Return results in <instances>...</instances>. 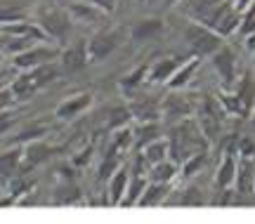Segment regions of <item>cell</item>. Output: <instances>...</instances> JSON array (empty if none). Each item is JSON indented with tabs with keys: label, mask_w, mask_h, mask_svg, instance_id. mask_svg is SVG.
I'll use <instances>...</instances> for the list:
<instances>
[{
	"label": "cell",
	"mask_w": 255,
	"mask_h": 224,
	"mask_svg": "<svg viewBox=\"0 0 255 224\" xmlns=\"http://www.w3.org/2000/svg\"><path fill=\"white\" fill-rule=\"evenodd\" d=\"M241 14H244V12H241L232 0H225L222 5H218L208 17L203 19V24L210 26L215 33H220L222 38H227V36H232V33H239V26H241Z\"/></svg>",
	"instance_id": "cell-3"
},
{
	"label": "cell",
	"mask_w": 255,
	"mask_h": 224,
	"mask_svg": "<svg viewBox=\"0 0 255 224\" xmlns=\"http://www.w3.org/2000/svg\"><path fill=\"white\" fill-rule=\"evenodd\" d=\"M47 132V125H43V123H31V125H26L21 132H19V137H14L12 142L17 144H28L33 142V139H43V134Z\"/></svg>",
	"instance_id": "cell-31"
},
{
	"label": "cell",
	"mask_w": 255,
	"mask_h": 224,
	"mask_svg": "<svg viewBox=\"0 0 255 224\" xmlns=\"http://www.w3.org/2000/svg\"><path fill=\"white\" fill-rule=\"evenodd\" d=\"M66 12H69V17L73 21H83V24H100L102 19H104V14H109V12H104L102 7L92 5L88 0L85 2H71L66 7Z\"/></svg>",
	"instance_id": "cell-18"
},
{
	"label": "cell",
	"mask_w": 255,
	"mask_h": 224,
	"mask_svg": "<svg viewBox=\"0 0 255 224\" xmlns=\"http://www.w3.org/2000/svg\"><path fill=\"white\" fill-rule=\"evenodd\" d=\"M146 184H149V179L144 177V172H135V175H130L126 196H123V201H121V206H137V203H139V198H142V194H144Z\"/></svg>",
	"instance_id": "cell-26"
},
{
	"label": "cell",
	"mask_w": 255,
	"mask_h": 224,
	"mask_svg": "<svg viewBox=\"0 0 255 224\" xmlns=\"http://www.w3.org/2000/svg\"><path fill=\"white\" fill-rule=\"evenodd\" d=\"M71 21L73 19L69 17V12H66V9L50 7V9H45V12L40 14L38 26L43 28L45 38L57 40V43H64L66 38L71 36Z\"/></svg>",
	"instance_id": "cell-5"
},
{
	"label": "cell",
	"mask_w": 255,
	"mask_h": 224,
	"mask_svg": "<svg viewBox=\"0 0 255 224\" xmlns=\"http://www.w3.org/2000/svg\"><path fill=\"white\" fill-rule=\"evenodd\" d=\"M234 191H237L239 196H253L255 194V158H244V156H239Z\"/></svg>",
	"instance_id": "cell-14"
},
{
	"label": "cell",
	"mask_w": 255,
	"mask_h": 224,
	"mask_svg": "<svg viewBox=\"0 0 255 224\" xmlns=\"http://www.w3.org/2000/svg\"><path fill=\"white\" fill-rule=\"evenodd\" d=\"M90 64L88 59V43H71L59 52V66L62 71H81Z\"/></svg>",
	"instance_id": "cell-13"
},
{
	"label": "cell",
	"mask_w": 255,
	"mask_h": 224,
	"mask_svg": "<svg viewBox=\"0 0 255 224\" xmlns=\"http://www.w3.org/2000/svg\"><path fill=\"white\" fill-rule=\"evenodd\" d=\"M128 179H130V170L128 168H119L109 177V203L111 206H121V201L126 196Z\"/></svg>",
	"instance_id": "cell-24"
},
{
	"label": "cell",
	"mask_w": 255,
	"mask_h": 224,
	"mask_svg": "<svg viewBox=\"0 0 255 224\" xmlns=\"http://www.w3.org/2000/svg\"><path fill=\"white\" fill-rule=\"evenodd\" d=\"M88 2L97 5V7H102L104 12H114V9H116V2H119V0H88Z\"/></svg>",
	"instance_id": "cell-38"
},
{
	"label": "cell",
	"mask_w": 255,
	"mask_h": 224,
	"mask_svg": "<svg viewBox=\"0 0 255 224\" xmlns=\"http://www.w3.org/2000/svg\"><path fill=\"white\" fill-rule=\"evenodd\" d=\"M182 38L191 47V52L199 54V57H210L215 50H220L225 45V38L220 33H215L210 26H206L203 21H196V19H191V21L184 24Z\"/></svg>",
	"instance_id": "cell-2"
},
{
	"label": "cell",
	"mask_w": 255,
	"mask_h": 224,
	"mask_svg": "<svg viewBox=\"0 0 255 224\" xmlns=\"http://www.w3.org/2000/svg\"><path fill=\"white\" fill-rule=\"evenodd\" d=\"M206 161H208V151L194 153L191 158H187V161L180 165V170H182V177H194L196 172H201V168L206 165Z\"/></svg>",
	"instance_id": "cell-32"
},
{
	"label": "cell",
	"mask_w": 255,
	"mask_h": 224,
	"mask_svg": "<svg viewBox=\"0 0 255 224\" xmlns=\"http://www.w3.org/2000/svg\"><path fill=\"white\" fill-rule=\"evenodd\" d=\"M201 59H203V57H199V54H191L189 59H184V62L177 66V71L170 76V81L165 83V85H168V90H182V88H187V85H189V81L196 76V71H199Z\"/></svg>",
	"instance_id": "cell-15"
},
{
	"label": "cell",
	"mask_w": 255,
	"mask_h": 224,
	"mask_svg": "<svg viewBox=\"0 0 255 224\" xmlns=\"http://www.w3.org/2000/svg\"><path fill=\"white\" fill-rule=\"evenodd\" d=\"M161 137V127L156 120H137L135 130H132V144L139 146V149H144L146 144L156 142Z\"/></svg>",
	"instance_id": "cell-21"
},
{
	"label": "cell",
	"mask_w": 255,
	"mask_h": 224,
	"mask_svg": "<svg viewBox=\"0 0 255 224\" xmlns=\"http://www.w3.org/2000/svg\"><path fill=\"white\" fill-rule=\"evenodd\" d=\"M232 2H234V5H237V7L241 9V12H244V9H246L248 5H251V2H253V0H232Z\"/></svg>",
	"instance_id": "cell-39"
},
{
	"label": "cell",
	"mask_w": 255,
	"mask_h": 224,
	"mask_svg": "<svg viewBox=\"0 0 255 224\" xmlns=\"http://www.w3.org/2000/svg\"><path fill=\"white\" fill-rule=\"evenodd\" d=\"M24 149V158H21V172H28L31 168H36L40 163H45L52 153H57L55 146H50L47 142L43 139H33V142H28L21 146Z\"/></svg>",
	"instance_id": "cell-12"
},
{
	"label": "cell",
	"mask_w": 255,
	"mask_h": 224,
	"mask_svg": "<svg viewBox=\"0 0 255 224\" xmlns=\"http://www.w3.org/2000/svg\"><path fill=\"white\" fill-rule=\"evenodd\" d=\"M165 139H168L170 158H173L177 165H182V163L187 161V158H191L194 153L208 151V139H206V134L201 132L199 123H196L191 116L173 123L170 134H168Z\"/></svg>",
	"instance_id": "cell-1"
},
{
	"label": "cell",
	"mask_w": 255,
	"mask_h": 224,
	"mask_svg": "<svg viewBox=\"0 0 255 224\" xmlns=\"http://www.w3.org/2000/svg\"><path fill=\"white\" fill-rule=\"evenodd\" d=\"M182 12L187 14L189 19H196V21H203V19L208 17L213 9L222 5L225 0H182Z\"/></svg>",
	"instance_id": "cell-22"
},
{
	"label": "cell",
	"mask_w": 255,
	"mask_h": 224,
	"mask_svg": "<svg viewBox=\"0 0 255 224\" xmlns=\"http://www.w3.org/2000/svg\"><path fill=\"white\" fill-rule=\"evenodd\" d=\"M9 90H12V95L17 97V102H28V99L38 92L36 83H33V78H31V73H28V71L19 73L17 78L9 83Z\"/></svg>",
	"instance_id": "cell-27"
},
{
	"label": "cell",
	"mask_w": 255,
	"mask_h": 224,
	"mask_svg": "<svg viewBox=\"0 0 255 224\" xmlns=\"http://www.w3.org/2000/svg\"><path fill=\"white\" fill-rule=\"evenodd\" d=\"M191 111H194V104L180 90H170V95H165L161 99V118L168 123H177L182 118H189Z\"/></svg>",
	"instance_id": "cell-8"
},
{
	"label": "cell",
	"mask_w": 255,
	"mask_h": 224,
	"mask_svg": "<svg viewBox=\"0 0 255 224\" xmlns=\"http://www.w3.org/2000/svg\"><path fill=\"white\" fill-rule=\"evenodd\" d=\"M7 54V47H5V38H0V59Z\"/></svg>",
	"instance_id": "cell-40"
},
{
	"label": "cell",
	"mask_w": 255,
	"mask_h": 224,
	"mask_svg": "<svg viewBox=\"0 0 255 224\" xmlns=\"http://www.w3.org/2000/svg\"><path fill=\"white\" fill-rule=\"evenodd\" d=\"M21 158H24V149H9V151L0 153V177H14L17 172H21Z\"/></svg>",
	"instance_id": "cell-25"
},
{
	"label": "cell",
	"mask_w": 255,
	"mask_h": 224,
	"mask_svg": "<svg viewBox=\"0 0 255 224\" xmlns=\"http://www.w3.org/2000/svg\"><path fill=\"white\" fill-rule=\"evenodd\" d=\"M237 168H239L237 153H225V156H222V161H220V165H218V172H215V184H218V189L234 187Z\"/></svg>",
	"instance_id": "cell-20"
},
{
	"label": "cell",
	"mask_w": 255,
	"mask_h": 224,
	"mask_svg": "<svg viewBox=\"0 0 255 224\" xmlns=\"http://www.w3.org/2000/svg\"><path fill=\"white\" fill-rule=\"evenodd\" d=\"M165 31V21L161 17H146V19H139L135 26L130 28V40L135 45H146L156 40Z\"/></svg>",
	"instance_id": "cell-11"
},
{
	"label": "cell",
	"mask_w": 255,
	"mask_h": 224,
	"mask_svg": "<svg viewBox=\"0 0 255 224\" xmlns=\"http://www.w3.org/2000/svg\"><path fill=\"white\" fill-rule=\"evenodd\" d=\"M239 33L246 38L251 33H255V0L244 9V14H241V26H239Z\"/></svg>",
	"instance_id": "cell-34"
},
{
	"label": "cell",
	"mask_w": 255,
	"mask_h": 224,
	"mask_svg": "<svg viewBox=\"0 0 255 224\" xmlns=\"http://www.w3.org/2000/svg\"><path fill=\"white\" fill-rule=\"evenodd\" d=\"M19 19H26V12L19 7H9L0 12V24H7V21H19Z\"/></svg>",
	"instance_id": "cell-36"
},
{
	"label": "cell",
	"mask_w": 255,
	"mask_h": 224,
	"mask_svg": "<svg viewBox=\"0 0 255 224\" xmlns=\"http://www.w3.org/2000/svg\"><path fill=\"white\" fill-rule=\"evenodd\" d=\"M90 107H92L90 92H76V95H69V97L55 109V116L59 118V120H73V118H78L81 113H85Z\"/></svg>",
	"instance_id": "cell-10"
},
{
	"label": "cell",
	"mask_w": 255,
	"mask_h": 224,
	"mask_svg": "<svg viewBox=\"0 0 255 224\" xmlns=\"http://www.w3.org/2000/svg\"><path fill=\"white\" fill-rule=\"evenodd\" d=\"M206 203H208V198L201 187H187L180 198V206H206Z\"/></svg>",
	"instance_id": "cell-33"
},
{
	"label": "cell",
	"mask_w": 255,
	"mask_h": 224,
	"mask_svg": "<svg viewBox=\"0 0 255 224\" xmlns=\"http://www.w3.org/2000/svg\"><path fill=\"white\" fill-rule=\"evenodd\" d=\"M17 102V97L12 95V90H9V85L5 88V85H0V111H5V109H12V104Z\"/></svg>",
	"instance_id": "cell-37"
},
{
	"label": "cell",
	"mask_w": 255,
	"mask_h": 224,
	"mask_svg": "<svg viewBox=\"0 0 255 224\" xmlns=\"http://www.w3.org/2000/svg\"><path fill=\"white\" fill-rule=\"evenodd\" d=\"M168 194H170V184L168 182H154V179H149V184H146L144 194H142L137 206H161V203H165Z\"/></svg>",
	"instance_id": "cell-23"
},
{
	"label": "cell",
	"mask_w": 255,
	"mask_h": 224,
	"mask_svg": "<svg viewBox=\"0 0 255 224\" xmlns=\"http://www.w3.org/2000/svg\"><path fill=\"white\" fill-rule=\"evenodd\" d=\"M149 177L154 179V182H173L175 177H177V172H180V165L173 161V158H165V161H158V163H154L151 168H149Z\"/></svg>",
	"instance_id": "cell-30"
},
{
	"label": "cell",
	"mask_w": 255,
	"mask_h": 224,
	"mask_svg": "<svg viewBox=\"0 0 255 224\" xmlns=\"http://www.w3.org/2000/svg\"><path fill=\"white\" fill-rule=\"evenodd\" d=\"M210 57H213V69H215V73H218V78L222 81V85H225V88H232L234 81L239 78L237 54H234V50H232L229 45H222V47L215 50Z\"/></svg>",
	"instance_id": "cell-9"
},
{
	"label": "cell",
	"mask_w": 255,
	"mask_h": 224,
	"mask_svg": "<svg viewBox=\"0 0 255 224\" xmlns=\"http://www.w3.org/2000/svg\"><path fill=\"white\" fill-rule=\"evenodd\" d=\"M182 0H163V5L165 7H173V5H180Z\"/></svg>",
	"instance_id": "cell-41"
},
{
	"label": "cell",
	"mask_w": 255,
	"mask_h": 224,
	"mask_svg": "<svg viewBox=\"0 0 255 224\" xmlns=\"http://www.w3.org/2000/svg\"><path fill=\"white\" fill-rule=\"evenodd\" d=\"M17 123V113L12 111V109H5V111H0V134H5L9 127Z\"/></svg>",
	"instance_id": "cell-35"
},
{
	"label": "cell",
	"mask_w": 255,
	"mask_h": 224,
	"mask_svg": "<svg viewBox=\"0 0 255 224\" xmlns=\"http://www.w3.org/2000/svg\"><path fill=\"white\" fill-rule=\"evenodd\" d=\"M130 116L137 120H158L161 118V102L151 97H130Z\"/></svg>",
	"instance_id": "cell-16"
},
{
	"label": "cell",
	"mask_w": 255,
	"mask_h": 224,
	"mask_svg": "<svg viewBox=\"0 0 255 224\" xmlns=\"http://www.w3.org/2000/svg\"><path fill=\"white\" fill-rule=\"evenodd\" d=\"M121 31L116 28H102L100 33H95V36L88 40V59L90 64H100L104 59H109L111 54L116 52L121 47Z\"/></svg>",
	"instance_id": "cell-6"
},
{
	"label": "cell",
	"mask_w": 255,
	"mask_h": 224,
	"mask_svg": "<svg viewBox=\"0 0 255 224\" xmlns=\"http://www.w3.org/2000/svg\"><path fill=\"white\" fill-rule=\"evenodd\" d=\"M57 57H59V50L52 47V45H31L28 50L19 54H12V64H14V69L19 71H26V69H33V66H40V64L45 62H55Z\"/></svg>",
	"instance_id": "cell-7"
},
{
	"label": "cell",
	"mask_w": 255,
	"mask_h": 224,
	"mask_svg": "<svg viewBox=\"0 0 255 224\" xmlns=\"http://www.w3.org/2000/svg\"><path fill=\"white\" fill-rule=\"evenodd\" d=\"M182 62H184L182 57H161V59H156V62L149 66L146 81L149 83H168L170 76L177 71V66Z\"/></svg>",
	"instance_id": "cell-17"
},
{
	"label": "cell",
	"mask_w": 255,
	"mask_h": 224,
	"mask_svg": "<svg viewBox=\"0 0 255 224\" xmlns=\"http://www.w3.org/2000/svg\"><path fill=\"white\" fill-rule=\"evenodd\" d=\"M220 113H225L220 99L218 102H213V97L201 99L199 109H196V123H199L201 132L206 134L208 142L220 139V134H222V116H220Z\"/></svg>",
	"instance_id": "cell-4"
},
{
	"label": "cell",
	"mask_w": 255,
	"mask_h": 224,
	"mask_svg": "<svg viewBox=\"0 0 255 224\" xmlns=\"http://www.w3.org/2000/svg\"><path fill=\"white\" fill-rule=\"evenodd\" d=\"M137 2H146V0H137Z\"/></svg>",
	"instance_id": "cell-43"
},
{
	"label": "cell",
	"mask_w": 255,
	"mask_h": 224,
	"mask_svg": "<svg viewBox=\"0 0 255 224\" xmlns=\"http://www.w3.org/2000/svg\"><path fill=\"white\" fill-rule=\"evenodd\" d=\"M229 90L237 95L239 102H241V104L248 109V113H251V109H253V104H255V76L253 73L244 71L237 81H234V85H232Z\"/></svg>",
	"instance_id": "cell-19"
},
{
	"label": "cell",
	"mask_w": 255,
	"mask_h": 224,
	"mask_svg": "<svg viewBox=\"0 0 255 224\" xmlns=\"http://www.w3.org/2000/svg\"><path fill=\"white\" fill-rule=\"evenodd\" d=\"M251 127H253V132H255V113H253V118H251Z\"/></svg>",
	"instance_id": "cell-42"
},
{
	"label": "cell",
	"mask_w": 255,
	"mask_h": 224,
	"mask_svg": "<svg viewBox=\"0 0 255 224\" xmlns=\"http://www.w3.org/2000/svg\"><path fill=\"white\" fill-rule=\"evenodd\" d=\"M165 158H170V149H168V139H163V137H158L156 142L146 144L144 149H142V161L149 168L158 161H165Z\"/></svg>",
	"instance_id": "cell-28"
},
{
	"label": "cell",
	"mask_w": 255,
	"mask_h": 224,
	"mask_svg": "<svg viewBox=\"0 0 255 224\" xmlns=\"http://www.w3.org/2000/svg\"><path fill=\"white\" fill-rule=\"evenodd\" d=\"M146 73H149V66L142 64L139 69H132L130 73H126V76L121 78V90H123V95H126L128 99L132 97V95H137L139 85L146 81Z\"/></svg>",
	"instance_id": "cell-29"
}]
</instances>
